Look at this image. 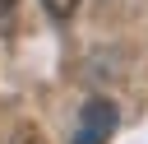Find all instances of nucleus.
Instances as JSON below:
<instances>
[{"mask_svg": "<svg viewBox=\"0 0 148 144\" xmlns=\"http://www.w3.org/2000/svg\"><path fill=\"white\" fill-rule=\"evenodd\" d=\"M116 125H120L116 102L111 98H88L83 111H79V125H74V139L69 144H111Z\"/></svg>", "mask_w": 148, "mask_h": 144, "instance_id": "1", "label": "nucleus"}, {"mask_svg": "<svg viewBox=\"0 0 148 144\" xmlns=\"http://www.w3.org/2000/svg\"><path fill=\"white\" fill-rule=\"evenodd\" d=\"M18 5H23V0H0V33H5V37L18 28Z\"/></svg>", "mask_w": 148, "mask_h": 144, "instance_id": "2", "label": "nucleus"}, {"mask_svg": "<svg viewBox=\"0 0 148 144\" xmlns=\"http://www.w3.org/2000/svg\"><path fill=\"white\" fill-rule=\"evenodd\" d=\"M42 9H46L56 23H60V19H69V14L79 9V0H42Z\"/></svg>", "mask_w": 148, "mask_h": 144, "instance_id": "3", "label": "nucleus"}, {"mask_svg": "<svg viewBox=\"0 0 148 144\" xmlns=\"http://www.w3.org/2000/svg\"><path fill=\"white\" fill-rule=\"evenodd\" d=\"M9 144H46V139H42V130H37L32 121H23V125L14 130V139H9Z\"/></svg>", "mask_w": 148, "mask_h": 144, "instance_id": "4", "label": "nucleus"}]
</instances>
